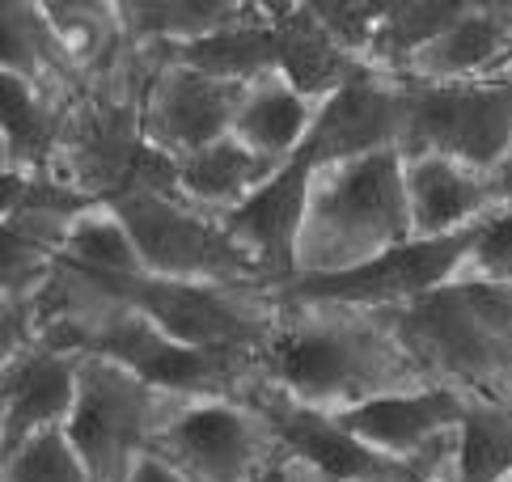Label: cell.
I'll list each match as a JSON object with an SVG mask.
<instances>
[{
  "mask_svg": "<svg viewBox=\"0 0 512 482\" xmlns=\"http://www.w3.org/2000/svg\"><path fill=\"white\" fill-rule=\"evenodd\" d=\"M254 368L259 385L322 415H343L360 402L432 385L386 313L284 296H276V326L254 356Z\"/></svg>",
  "mask_w": 512,
  "mask_h": 482,
  "instance_id": "obj_1",
  "label": "cell"
},
{
  "mask_svg": "<svg viewBox=\"0 0 512 482\" xmlns=\"http://www.w3.org/2000/svg\"><path fill=\"white\" fill-rule=\"evenodd\" d=\"M407 237L411 216L398 148L343 165H318L297 275H335L360 267L390 246H402Z\"/></svg>",
  "mask_w": 512,
  "mask_h": 482,
  "instance_id": "obj_2",
  "label": "cell"
},
{
  "mask_svg": "<svg viewBox=\"0 0 512 482\" xmlns=\"http://www.w3.org/2000/svg\"><path fill=\"white\" fill-rule=\"evenodd\" d=\"M68 271V267H64ZM77 275V271H68ZM89 292L136 309L170 339L221 351V356L254 360L263 351L271 326H276V292L263 288H208V284H178L161 275H77Z\"/></svg>",
  "mask_w": 512,
  "mask_h": 482,
  "instance_id": "obj_3",
  "label": "cell"
},
{
  "mask_svg": "<svg viewBox=\"0 0 512 482\" xmlns=\"http://www.w3.org/2000/svg\"><path fill=\"white\" fill-rule=\"evenodd\" d=\"M149 449L187 482H263L280 461V444L250 398H170Z\"/></svg>",
  "mask_w": 512,
  "mask_h": 482,
  "instance_id": "obj_4",
  "label": "cell"
},
{
  "mask_svg": "<svg viewBox=\"0 0 512 482\" xmlns=\"http://www.w3.org/2000/svg\"><path fill=\"white\" fill-rule=\"evenodd\" d=\"M111 208L136 237L140 263L149 275L178 284H208V288H263L271 292L267 275L254 258L225 233L221 220L195 212L191 203L174 195H123Z\"/></svg>",
  "mask_w": 512,
  "mask_h": 482,
  "instance_id": "obj_5",
  "label": "cell"
},
{
  "mask_svg": "<svg viewBox=\"0 0 512 482\" xmlns=\"http://www.w3.org/2000/svg\"><path fill=\"white\" fill-rule=\"evenodd\" d=\"M398 153L449 157L474 174L496 178L512 161V81L407 85V123Z\"/></svg>",
  "mask_w": 512,
  "mask_h": 482,
  "instance_id": "obj_6",
  "label": "cell"
},
{
  "mask_svg": "<svg viewBox=\"0 0 512 482\" xmlns=\"http://www.w3.org/2000/svg\"><path fill=\"white\" fill-rule=\"evenodd\" d=\"M479 229H462L449 237H407L402 246L369 258L360 267H347L335 275H297L292 284L276 288L284 301H318V305H347V309H373L398 313L419 305L424 296L441 292L445 284L462 280L474 254Z\"/></svg>",
  "mask_w": 512,
  "mask_h": 482,
  "instance_id": "obj_7",
  "label": "cell"
},
{
  "mask_svg": "<svg viewBox=\"0 0 512 482\" xmlns=\"http://www.w3.org/2000/svg\"><path fill=\"white\" fill-rule=\"evenodd\" d=\"M166 394L149 389L127 368L81 356V402L72 411L68 440L94 482H123L127 466L140 449H149V436L166 411Z\"/></svg>",
  "mask_w": 512,
  "mask_h": 482,
  "instance_id": "obj_8",
  "label": "cell"
},
{
  "mask_svg": "<svg viewBox=\"0 0 512 482\" xmlns=\"http://www.w3.org/2000/svg\"><path fill=\"white\" fill-rule=\"evenodd\" d=\"M242 94H246V85L204 77L199 68L178 64L161 51V60L149 68L144 89H140L144 136H149L153 148L182 161L233 132Z\"/></svg>",
  "mask_w": 512,
  "mask_h": 482,
  "instance_id": "obj_9",
  "label": "cell"
},
{
  "mask_svg": "<svg viewBox=\"0 0 512 482\" xmlns=\"http://www.w3.org/2000/svg\"><path fill=\"white\" fill-rule=\"evenodd\" d=\"M246 398L263 411L288 466L309 482H386L394 474H407L394 461L373 453L364 440H356L347 428H339L335 415L288 402L267 385H254Z\"/></svg>",
  "mask_w": 512,
  "mask_h": 482,
  "instance_id": "obj_10",
  "label": "cell"
},
{
  "mask_svg": "<svg viewBox=\"0 0 512 482\" xmlns=\"http://www.w3.org/2000/svg\"><path fill=\"white\" fill-rule=\"evenodd\" d=\"M314 178H318V161L309 148H301L263 191H254L233 216L221 220L225 233L267 275L271 292L292 284L301 271V233L309 216V195H314Z\"/></svg>",
  "mask_w": 512,
  "mask_h": 482,
  "instance_id": "obj_11",
  "label": "cell"
},
{
  "mask_svg": "<svg viewBox=\"0 0 512 482\" xmlns=\"http://www.w3.org/2000/svg\"><path fill=\"white\" fill-rule=\"evenodd\" d=\"M335 419L339 428L364 440L373 453H381L411 474L432 453H441L445 444L457 440V428L466 419V398L449 385H419V389H407V394L360 402Z\"/></svg>",
  "mask_w": 512,
  "mask_h": 482,
  "instance_id": "obj_12",
  "label": "cell"
},
{
  "mask_svg": "<svg viewBox=\"0 0 512 482\" xmlns=\"http://www.w3.org/2000/svg\"><path fill=\"white\" fill-rule=\"evenodd\" d=\"M407 123V85L364 64L339 94H331L318 110L309 132V153L318 165H343L402 144Z\"/></svg>",
  "mask_w": 512,
  "mask_h": 482,
  "instance_id": "obj_13",
  "label": "cell"
},
{
  "mask_svg": "<svg viewBox=\"0 0 512 482\" xmlns=\"http://www.w3.org/2000/svg\"><path fill=\"white\" fill-rule=\"evenodd\" d=\"M81 402V356L47 343H30L5 360V398H0V428L5 453L30 436L64 432Z\"/></svg>",
  "mask_w": 512,
  "mask_h": 482,
  "instance_id": "obj_14",
  "label": "cell"
},
{
  "mask_svg": "<svg viewBox=\"0 0 512 482\" xmlns=\"http://www.w3.org/2000/svg\"><path fill=\"white\" fill-rule=\"evenodd\" d=\"M402 182H407L411 237L462 233L504 208L496 178L474 174L449 157H402Z\"/></svg>",
  "mask_w": 512,
  "mask_h": 482,
  "instance_id": "obj_15",
  "label": "cell"
},
{
  "mask_svg": "<svg viewBox=\"0 0 512 482\" xmlns=\"http://www.w3.org/2000/svg\"><path fill=\"white\" fill-rule=\"evenodd\" d=\"M512 60V5H474L436 39L419 51L398 81L407 85H466L496 81Z\"/></svg>",
  "mask_w": 512,
  "mask_h": 482,
  "instance_id": "obj_16",
  "label": "cell"
},
{
  "mask_svg": "<svg viewBox=\"0 0 512 482\" xmlns=\"http://www.w3.org/2000/svg\"><path fill=\"white\" fill-rule=\"evenodd\" d=\"M271 22H276V72L309 102L322 106L364 68L331 39L309 0L271 5Z\"/></svg>",
  "mask_w": 512,
  "mask_h": 482,
  "instance_id": "obj_17",
  "label": "cell"
},
{
  "mask_svg": "<svg viewBox=\"0 0 512 482\" xmlns=\"http://www.w3.org/2000/svg\"><path fill=\"white\" fill-rule=\"evenodd\" d=\"M280 170L284 165H271L259 153H250L237 136H225L178 161V199L212 220H225Z\"/></svg>",
  "mask_w": 512,
  "mask_h": 482,
  "instance_id": "obj_18",
  "label": "cell"
},
{
  "mask_svg": "<svg viewBox=\"0 0 512 482\" xmlns=\"http://www.w3.org/2000/svg\"><path fill=\"white\" fill-rule=\"evenodd\" d=\"M68 98L47 94V89L30 85L13 72H0V110H5V174L26 178H51V165L60 153Z\"/></svg>",
  "mask_w": 512,
  "mask_h": 482,
  "instance_id": "obj_19",
  "label": "cell"
},
{
  "mask_svg": "<svg viewBox=\"0 0 512 482\" xmlns=\"http://www.w3.org/2000/svg\"><path fill=\"white\" fill-rule=\"evenodd\" d=\"M318 110H322L318 102H309L305 94H297V89L280 77V72H271V77L246 85L229 136H237L250 153H259L271 165H288L309 144Z\"/></svg>",
  "mask_w": 512,
  "mask_h": 482,
  "instance_id": "obj_20",
  "label": "cell"
},
{
  "mask_svg": "<svg viewBox=\"0 0 512 482\" xmlns=\"http://www.w3.org/2000/svg\"><path fill=\"white\" fill-rule=\"evenodd\" d=\"M170 60L199 68L204 77L229 81V85H254L276 72V22H271V5H250L242 22L208 34L199 43L166 51Z\"/></svg>",
  "mask_w": 512,
  "mask_h": 482,
  "instance_id": "obj_21",
  "label": "cell"
},
{
  "mask_svg": "<svg viewBox=\"0 0 512 482\" xmlns=\"http://www.w3.org/2000/svg\"><path fill=\"white\" fill-rule=\"evenodd\" d=\"M250 0H136L119 5L127 51H174L242 22Z\"/></svg>",
  "mask_w": 512,
  "mask_h": 482,
  "instance_id": "obj_22",
  "label": "cell"
},
{
  "mask_svg": "<svg viewBox=\"0 0 512 482\" xmlns=\"http://www.w3.org/2000/svg\"><path fill=\"white\" fill-rule=\"evenodd\" d=\"M466 9L470 0H386V17L373 34L364 64L386 77H402L415 55L428 51Z\"/></svg>",
  "mask_w": 512,
  "mask_h": 482,
  "instance_id": "obj_23",
  "label": "cell"
},
{
  "mask_svg": "<svg viewBox=\"0 0 512 482\" xmlns=\"http://www.w3.org/2000/svg\"><path fill=\"white\" fill-rule=\"evenodd\" d=\"M56 263L77 275H140L144 271L136 237L127 233V225L119 220L111 203L89 208L77 225L68 229Z\"/></svg>",
  "mask_w": 512,
  "mask_h": 482,
  "instance_id": "obj_24",
  "label": "cell"
},
{
  "mask_svg": "<svg viewBox=\"0 0 512 482\" xmlns=\"http://www.w3.org/2000/svg\"><path fill=\"white\" fill-rule=\"evenodd\" d=\"M5 482H94L68 432H43L5 453Z\"/></svg>",
  "mask_w": 512,
  "mask_h": 482,
  "instance_id": "obj_25",
  "label": "cell"
},
{
  "mask_svg": "<svg viewBox=\"0 0 512 482\" xmlns=\"http://www.w3.org/2000/svg\"><path fill=\"white\" fill-rule=\"evenodd\" d=\"M309 5H314L318 22L331 30V39L364 64L373 34L381 26V17H386V0H309Z\"/></svg>",
  "mask_w": 512,
  "mask_h": 482,
  "instance_id": "obj_26",
  "label": "cell"
},
{
  "mask_svg": "<svg viewBox=\"0 0 512 482\" xmlns=\"http://www.w3.org/2000/svg\"><path fill=\"white\" fill-rule=\"evenodd\" d=\"M466 275L487 284H512V203L483 220Z\"/></svg>",
  "mask_w": 512,
  "mask_h": 482,
  "instance_id": "obj_27",
  "label": "cell"
},
{
  "mask_svg": "<svg viewBox=\"0 0 512 482\" xmlns=\"http://www.w3.org/2000/svg\"><path fill=\"white\" fill-rule=\"evenodd\" d=\"M123 482H187V478H182L166 457H157L153 449H140V453L132 457V466H127Z\"/></svg>",
  "mask_w": 512,
  "mask_h": 482,
  "instance_id": "obj_28",
  "label": "cell"
},
{
  "mask_svg": "<svg viewBox=\"0 0 512 482\" xmlns=\"http://www.w3.org/2000/svg\"><path fill=\"white\" fill-rule=\"evenodd\" d=\"M305 482H309V478H305ZM386 482H415V478H411V474H394V478H386Z\"/></svg>",
  "mask_w": 512,
  "mask_h": 482,
  "instance_id": "obj_29",
  "label": "cell"
}]
</instances>
